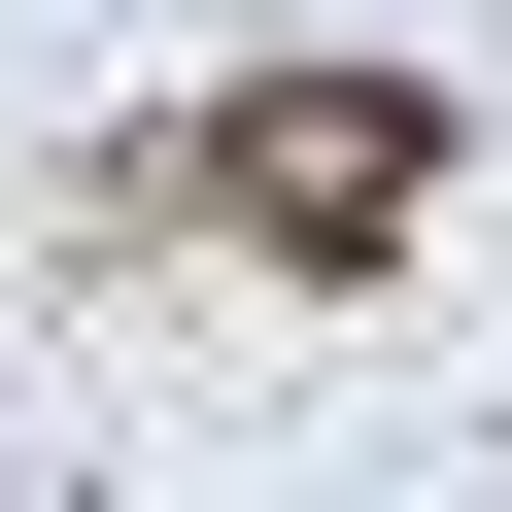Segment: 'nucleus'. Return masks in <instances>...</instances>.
<instances>
[{"instance_id": "nucleus-1", "label": "nucleus", "mask_w": 512, "mask_h": 512, "mask_svg": "<svg viewBox=\"0 0 512 512\" xmlns=\"http://www.w3.org/2000/svg\"><path fill=\"white\" fill-rule=\"evenodd\" d=\"M205 205L274 239V274H376V239L444 205V103H410V69H274V103L205 137Z\"/></svg>"}]
</instances>
